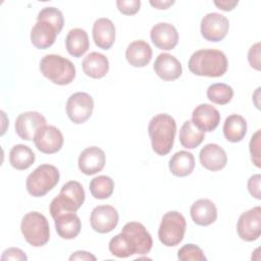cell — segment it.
Wrapping results in <instances>:
<instances>
[{
	"mask_svg": "<svg viewBox=\"0 0 261 261\" xmlns=\"http://www.w3.org/2000/svg\"><path fill=\"white\" fill-rule=\"evenodd\" d=\"M153 246V240L146 227L137 221L124 224L121 231L109 241L110 253L118 258H127L135 254L146 255Z\"/></svg>",
	"mask_w": 261,
	"mask_h": 261,
	"instance_id": "6da1fadb",
	"label": "cell"
},
{
	"mask_svg": "<svg viewBox=\"0 0 261 261\" xmlns=\"http://www.w3.org/2000/svg\"><path fill=\"white\" fill-rule=\"evenodd\" d=\"M188 67L190 71L199 76L219 77L228 67L225 54L216 49H200L190 57Z\"/></svg>",
	"mask_w": 261,
	"mask_h": 261,
	"instance_id": "7a4b0ae2",
	"label": "cell"
},
{
	"mask_svg": "<svg viewBox=\"0 0 261 261\" xmlns=\"http://www.w3.org/2000/svg\"><path fill=\"white\" fill-rule=\"evenodd\" d=\"M148 133L153 151L160 156L167 155L173 147L176 133L175 120L169 114H157L150 120Z\"/></svg>",
	"mask_w": 261,
	"mask_h": 261,
	"instance_id": "3957f363",
	"label": "cell"
},
{
	"mask_svg": "<svg viewBox=\"0 0 261 261\" xmlns=\"http://www.w3.org/2000/svg\"><path fill=\"white\" fill-rule=\"evenodd\" d=\"M41 73L55 85H69L75 77V66L67 58L47 54L40 61Z\"/></svg>",
	"mask_w": 261,
	"mask_h": 261,
	"instance_id": "277c9868",
	"label": "cell"
},
{
	"mask_svg": "<svg viewBox=\"0 0 261 261\" xmlns=\"http://www.w3.org/2000/svg\"><path fill=\"white\" fill-rule=\"evenodd\" d=\"M85 198V190L79 181H67L62 186L59 195L51 201V216L54 218L60 213L76 212L84 204Z\"/></svg>",
	"mask_w": 261,
	"mask_h": 261,
	"instance_id": "5b68a950",
	"label": "cell"
},
{
	"mask_svg": "<svg viewBox=\"0 0 261 261\" xmlns=\"http://www.w3.org/2000/svg\"><path fill=\"white\" fill-rule=\"evenodd\" d=\"M20 230L24 240L33 247H43L50 239V227L47 218L40 212L27 213L20 223Z\"/></svg>",
	"mask_w": 261,
	"mask_h": 261,
	"instance_id": "8992f818",
	"label": "cell"
},
{
	"mask_svg": "<svg viewBox=\"0 0 261 261\" xmlns=\"http://www.w3.org/2000/svg\"><path fill=\"white\" fill-rule=\"evenodd\" d=\"M59 177V171L54 165L41 164L28 175L27 191L33 197H43L58 184Z\"/></svg>",
	"mask_w": 261,
	"mask_h": 261,
	"instance_id": "52a82bcc",
	"label": "cell"
},
{
	"mask_svg": "<svg viewBox=\"0 0 261 261\" xmlns=\"http://www.w3.org/2000/svg\"><path fill=\"white\" fill-rule=\"evenodd\" d=\"M186 228L184 215L177 211H168L163 215L159 225V241L166 247H174L184 240Z\"/></svg>",
	"mask_w": 261,
	"mask_h": 261,
	"instance_id": "ba28073f",
	"label": "cell"
},
{
	"mask_svg": "<svg viewBox=\"0 0 261 261\" xmlns=\"http://www.w3.org/2000/svg\"><path fill=\"white\" fill-rule=\"evenodd\" d=\"M93 110L94 100L88 93L76 92L67 99L66 114L73 123H84L91 117Z\"/></svg>",
	"mask_w": 261,
	"mask_h": 261,
	"instance_id": "9c48e42d",
	"label": "cell"
},
{
	"mask_svg": "<svg viewBox=\"0 0 261 261\" xmlns=\"http://www.w3.org/2000/svg\"><path fill=\"white\" fill-rule=\"evenodd\" d=\"M239 237L246 242H253L261 234V207L256 206L241 214L237 223Z\"/></svg>",
	"mask_w": 261,
	"mask_h": 261,
	"instance_id": "30bf717a",
	"label": "cell"
},
{
	"mask_svg": "<svg viewBox=\"0 0 261 261\" xmlns=\"http://www.w3.org/2000/svg\"><path fill=\"white\" fill-rule=\"evenodd\" d=\"M229 30V21L226 16L217 13H207L201 20V34L210 42H219L225 38Z\"/></svg>",
	"mask_w": 261,
	"mask_h": 261,
	"instance_id": "8fae6325",
	"label": "cell"
},
{
	"mask_svg": "<svg viewBox=\"0 0 261 261\" xmlns=\"http://www.w3.org/2000/svg\"><path fill=\"white\" fill-rule=\"evenodd\" d=\"M119 215L111 205H99L95 207L90 216L92 228L99 233H108L118 224Z\"/></svg>",
	"mask_w": 261,
	"mask_h": 261,
	"instance_id": "7c38bea8",
	"label": "cell"
},
{
	"mask_svg": "<svg viewBox=\"0 0 261 261\" xmlns=\"http://www.w3.org/2000/svg\"><path fill=\"white\" fill-rule=\"evenodd\" d=\"M34 143L37 149L44 154H54L63 146V135L54 125H44L35 135Z\"/></svg>",
	"mask_w": 261,
	"mask_h": 261,
	"instance_id": "4fadbf2b",
	"label": "cell"
},
{
	"mask_svg": "<svg viewBox=\"0 0 261 261\" xmlns=\"http://www.w3.org/2000/svg\"><path fill=\"white\" fill-rule=\"evenodd\" d=\"M46 125V118L37 111H27L19 114L15 120V133L25 141H32L39 128Z\"/></svg>",
	"mask_w": 261,
	"mask_h": 261,
	"instance_id": "5bb4252c",
	"label": "cell"
},
{
	"mask_svg": "<svg viewBox=\"0 0 261 261\" xmlns=\"http://www.w3.org/2000/svg\"><path fill=\"white\" fill-rule=\"evenodd\" d=\"M105 162L106 156L104 151L96 146L83 150L77 160L80 170L87 175H93L101 171L105 166Z\"/></svg>",
	"mask_w": 261,
	"mask_h": 261,
	"instance_id": "9a60e30c",
	"label": "cell"
},
{
	"mask_svg": "<svg viewBox=\"0 0 261 261\" xmlns=\"http://www.w3.org/2000/svg\"><path fill=\"white\" fill-rule=\"evenodd\" d=\"M153 44L161 50H172L178 42V33L175 27L169 22H158L150 32Z\"/></svg>",
	"mask_w": 261,
	"mask_h": 261,
	"instance_id": "2e32d148",
	"label": "cell"
},
{
	"mask_svg": "<svg viewBox=\"0 0 261 261\" xmlns=\"http://www.w3.org/2000/svg\"><path fill=\"white\" fill-rule=\"evenodd\" d=\"M192 121L202 132H212L220 122V114L214 106L203 103L193 110Z\"/></svg>",
	"mask_w": 261,
	"mask_h": 261,
	"instance_id": "e0dca14e",
	"label": "cell"
},
{
	"mask_svg": "<svg viewBox=\"0 0 261 261\" xmlns=\"http://www.w3.org/2000/svg\"><path fill=\"white\" fill-rule=\"evenodd\" d=\"M155 73L163 81H175L182 73L181 63L171 54L161 53L153 65Z\"/></svg>",
	"mask_w": 261,
	"mask_h": 261,
	"instance_id": "ac0fdd59",
	"label": "cell"
},
{
	"mask_svg": "<svg viewBox=\"0 0 261 261\" xmlns=\"http://www.w3.org/2000/svg\"><path fill=\"white\" fill-rule=\"evenodd\" d=\"M202 166L210 171H217L225 167L227 156L222 147L217 144L205 145L199 154Z\"/></svg>",
	"mask_w": 261,
	"mask_h": 261,
	"instance_id": "d6986e66",
	"label": "cell"
},
{
	"mask_svg": "<svg viewBox=\"0 0 261 261\" xmlns=\"http://www.w3.org/2000/svg\"><path fill=\"white\" fill-rule=\"evenodd\" d=\"M92 34L96 46L103 50H108L115 41V25L109 18H98L93 24Z\"/></svg>",
	"mask_w": 261,
	"mask_h": 261,
	"instance_id": "ffe728a7",
	"label": "cell"
},
{
	"mask_svg": "<svg viewBox=\"0 0 261 261\" xmlns=\"http://www.w3.org/2000/svg\"><path fill=\"white\" fill-rule=\"evenodd\" d=\"M55 229L58 236L65 240H72L81 231V219L75 212L60 213L54 218Z\"/></svg>",
	"mask_w": 261,
	"mask_h": 261,
	"instance_id": "44dd1931",
	"label": "cell"
},
{
	"mask_svg": "<svg viewBox=\"0 0 261 261\" xmlns=\"http://www.w3.org/2000/svg\"><path fill=\"white\" fill-rule=\"evenodd\" d=\"M191 217L193 221L201 226H207L215 222L217 209L215 204L209 199H199L191 206Z\"/></svg>",
	"mask_w": 261,
	"mask_h": 261,
	"instance_id": "7402d4cb",
	"label": "cell"
},
{
	"mask_svg": "<svg viewBox=\"0 0 261 261\" xmlns=\"http://www.w3.org/2000/svg\"><path fill=\"white\" fill-rule=\"evenodd\" d=\"M58 34L57 30L52 24L37 20L31 31V41L36 48L47 49L54 44Z\"/></svg>",
	"mask_w": 261,
	"mask_h": 261,
	"instance_id": "603a6c76",
	"label": "cell"
},
{
	"mask_svg": "<svg viewBox=\"0 0 261 261\" xmlns=\"http://www.w3.org/2000/svg\"><path fill=\"white\" fill-rule=\"evenodd\" d=\"M125 58L134 67H144L152 59V48L147 42L136 40L127 46Z\"/></svg>",
	"mask_w": 261,
	"mask_h": 261,
	"instance_id": "cb8c5ba5",
	"label": "cell"
},
{
	"mask_svg": "<svg viewBox=\"0 0 261 261\" xmlns=\"http://www.w3.org/2000/svg\"><path fill=\"white\" fill-rule=\"evenodd\" d=\"M82 67L86 75L92 79H101L109 70V61L105 55L99 52H91L84 57Z\"/></svg>",
	"mask_w": 261,
	"mask_h": 261,
	"instance_id": "d4e9b609",
	"label": "cell"
},
{
	"mask_svg": "<svg viewBox=\"0 0 261 261\" xmlns=\"http://www.w3.org/2000/svg\"><path fill=\"white\" fill-rule=\"evenodd\" d=\"M65 46L71 56L76 58L83 56L90 47L87 32L80 28L70 30L65 38Z\"/></svg>",
	"mask_w": 261,
	"mask_h": 261,
	"instance_id": "484cf974",
	"label": "cell"
},
{
	"mask_svg": "<svg viewBox=\"0 0 261 261\" xmlns=\"http://www.w3.org/2000/svg\"><path fill=\"white\" fill-rule=\"evenodd\" d=\"M195 168L194 155L188 151H178L174 153L169 160V170L178 177L190 175Z\"/></svg>",
	"mask_w": 261,
	"mask_h": 261,
	"instance_id": "4316f807",
	"label": "cell"
},
{
	"mask_svg": "<svg viewBox=\"0 0 261 261\" xmlns=\"http://www.w3.org/2000/svg\"><path fill=\"white\" fill-rule=\"evenodd\" d=\"M247 134V121L240 114H230L225 118L223 135L228 142H241Z\"/></svg>",
	"mask_w": 261,
	"mask_h": 261,
	"instance_id": "83f0119b",
	"label": "cell"
},
{
	"mask_svg": "<svg viewBox=\"0 0 261 261\" xmlns=\"http://www.w3.org/2000/svg\"><path fill=\"white\" fill-rule=\"evenodd\" d=\"M36 156L33 150L22 144L14 145L9 152V163L17 170H24L35 162Z\"/></svg>",
	"mask_w": 261,
	"mask_h": 261,
	"instance_id": "f1b7e54d",
	"label": "cell"
},
{
	"mask_svg": "<svg viewBox=\"0 0 261 261\" xmlns=\"http://www.w3.org/2000/svg\"><path fill=\"white\" fill-rule=\"evenodd\" d=\"M204 138L205 133L199 129L192 120H186L179 129V142L187 149L197 148Z\"/></svg>",
	"mask_w": 261,
	"mask_h": 261,
	"instance_id": "f546056e",
	"label": "cell"
},
{
	"mask_svg": "<svg viewBox=\"0 0 261 261\" xmlns=\"http://www.w3.org/2000/svg\"><path fill=\"white\" fill-rule=\"evenodd\" d=\"M114 190V181L108 175H98L90 181V192L96 199L109 198Z\"/></svg>",
	"mask_w": 261,
	"mask_h": 261,
	"instance_id": "4dcf8cb0",
	"label": "cell"
},
{
	"mask_svg": "<svg viewBox=\"0 0 261 261\" xmlns=\"http://www.w3.org/2000/svg\"><path fill=\"white\" fill-rule=\"evenodd\" d=\"M233 90L230 86L223 83H215L208 87L207 98L215 104L225 105L231 101Z\"/></svg>",
	"mask_w": 261,
	"mask_h": 261,
	"instance_id": "1f68e13d",
	"label": "cell"
},
{
	"mask_svg": "<svg viewBox=\"0 0 261 261\" xmlns=\"http://www.w3.org/2000/svg\"><path fill=\"white\" fill-rule=\"evenodd\" d=\"M37 20L46 21L52 24L58 33L61 32L64 24V17L62 12L56 7H45L43 8L37 16Z\"/></svg>",
	"mask_w": 261,
	"mask_h": 261,
	"instance_id": "d6a6232c",
	"label": "cell"
},
{
	"mask_svg": "<svg viewBox=\"0 0 261 261\" xmlns=\"http://www.w3.org/2000/svg\"><path fill=\"white\" fill-rule=\"evenodd\" d=\"M177 258L180 261H206L202 249L194 244H187L182 246L177 252Z\"/></svg>",
	"mask_w": 261,
	"mask_h": 261,
	"instance_id": "836d02e7",
	"label": "cell"
},
{
	"mask_svg": "<svg viewBox=\"0 0 261 261\" xmlns=\"http://www.w3.org/2000/svg\"><path fill=\"white\" fill-rule=\"evenodd\" d=\"M260 139H261V130L258 129L256 133L252 136L249 149H250V154H251V160L257 166L258 168L261 166V161H260Z\"/></svg>",
	"mask_w": 261,
	"mask_h": 261,
	"instance_id": "e575fe53",
	"label": "cell"
},
{
	"mask_svg": "<svg viewBox=\"0 0 261 261\" xmlns=\"http://www.w3.org/2000/svg\"><path fill=\"white\" fill-rule=\"evenodd\" d=\"M116 6L122 14L133 15L140 10L141 1L140 0H118L116 1Z\"/></svg>",
	"mask_w": 261,
	"mask_h": 261,
	"instance_id": "d590c367",
	"label": "cell"
},
{
	"mask_svg": "<svg viewBox=\"0 0 261 261\" xmlns=\"http://www.w3.org/2000/svg\"><path fill=\"white\" fill-rule=\"evenodd\" d=\"M260 42H258L251 46L248 52V61L256 70H260Z\"/></svg>",
	"mask_w": 261,
	"mask_h": 261,
	"instance_id": "8d00e7d4",
	"label": "cell"
},
{
	"mask_svg": "<svg viewBox=\"0 0 261 261\" xmlns=\"http://www.w3.org/2000/svg\"><path fill=\"white\" fill-rule=\"evenodd\" d=\"M260 182H261V175L260 174H253L248 179V191L252 195V197L256 198L257 200L261 199Z\"/></svg>",
	"mask_w": 261,
	"mask_h": 261,
	"instance_id": "74e56055",
	"label": "cell"
},
{
	"mask_svg": "<svg viewBox=\"0 0 261 261\" xmlns=\"http://www.w3.org/2000/svg\"><path fill=\"white\" fill-rule=\"evenodd\" d=\"M1 260H18V261H27L28 257L24 252L18 248H8L6 249L2 256Z\"/></svg>",
	"mask_w": 261,
	"mask_h": 261,
	"instance_id": "f35d334b",
	"label": "cell"
},
{
	"mask_svg": "<svg viewBox=\"0 0 261 261\" xmlns=\"http://www.w3.org/2000/svg\"><path fill=\"white\" fill-rule=\"evenodd\" d=\"M69 260L70 261H72V260H85V261L93 260V261H95L96 257L87 251H76L69 256Z\"/></svg>",
	"mask_w": 261,
	"mask_h": 261,
	"instance_id": "ab89813d",
	"label": "cell"
},
{
	"mask_svg": "<svg viewBox=\"0 0 261 261\" xmlns=\"http://www.w3.org/2000/svg\"><path fill=\"white\" fill-rule=\"evenodd\" d=\"M213 3L215 6H217L219 9H221L223 11H230L239 4L238 1H227V0L214 1Z\"/></svg>",
	"mask_w": 261,
	"mask_h": 261,
	"instance_id": "60d3db41",
	"label": "cell"
},
{
	"mask_svg": "<svg viewBox=\"0 0 261 261\" xmlns=\"http://www.w3.org/2000/svg\"><path fill=\"white\" fill-rule=\"evenodd\" d=\"M150 4L157 9H167L169 6L174 4V1H150Z\"/></svg>",
	"mask_w": 261,
	"mask_h": 261,
	"instance_id": "b9f144b4",
	"label": "cell"
}]
</instances>
